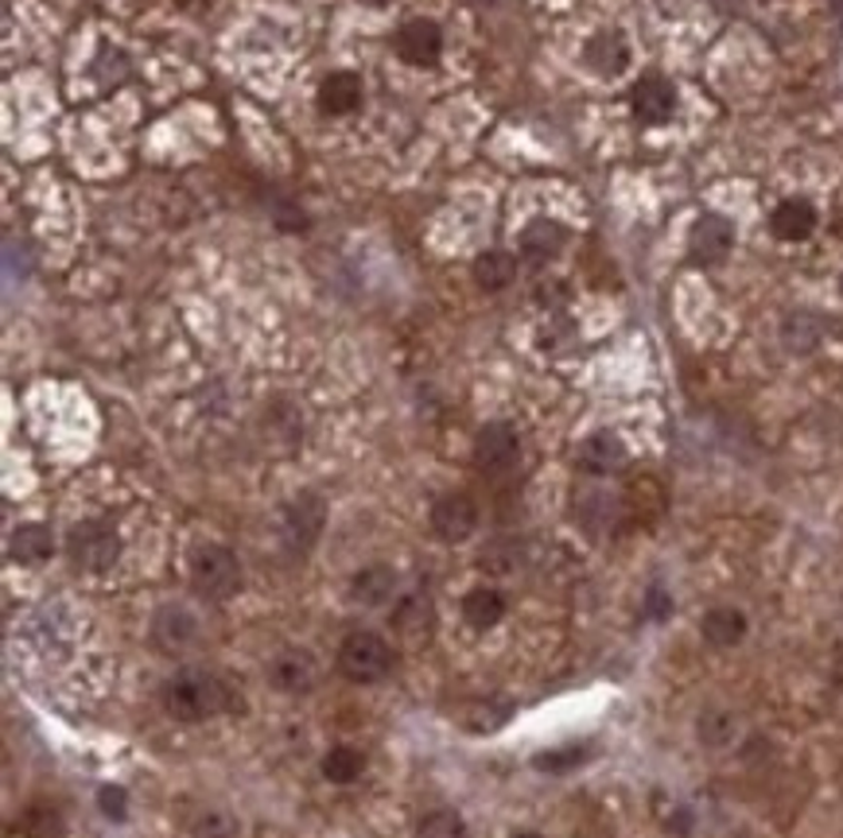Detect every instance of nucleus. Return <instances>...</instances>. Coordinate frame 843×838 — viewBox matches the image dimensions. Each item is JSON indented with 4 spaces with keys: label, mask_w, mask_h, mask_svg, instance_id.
Segmentation results:
<instances>
[{
    "label": "nucleus",
    "mask_w": 843,
    "mask_h": 838,
    "mask_svg": "<svg viewBox=\"0 0 843 838\" xmlns=\"http://www.w3.org/2000/svg\"><path fill=\"white\" fill-rule=\"evenodd\" d=\"M583 761H587V746H561V749L540 754L533 765H537L540 772H567V769H575V765H583Z\"/></svg>",
    "instance_id": "30"
},
{
    "label": "nucleus",
    "mask_w": 843,
    "mask_h": 838,
    "mask_svg": "<svg viewBox=\"0 0 843 838\" xmlns=\"http://www.w3.org/2000/svg\"><path fill=\"white\" fill-rule=\"evenodd\" d=\"M668 613H673V598H668L661 587H653V590H649V598H645V618L665 621Z\"/></svg>",
    "instance_id": "33"
},
{
    "label": "nucleus",
    "mask_w": 843,
    "mask_h": 838,
    "mask_svg": "<svg viewBox=\"0 0 843 838\" xmlns=\"http://www.w3.org/2000/svg\"><path fill=\"white\" fill-rule=\"evenodd\" d=\"M397 587H400L397 571L385 563H374V567H361V571L350 579V598L358 606H366V610H377V606L393 602Z\"/></svg>",
    "instance_id": "14"
},
{
    "label": "nucleus",
    "mask_w": 843,
    "mask_h": 838,
    "mask_svg": "<svg viewBox=\"0 0 843 838\" xmlns=\"http://www.w3.org/2000/svg\"><path fill=\"white\" fill-rule=\"evenodd\" d=\"M522 458V439L509 423H486L475 439V462L486 473H506Z\"/></svg>",
    "instance_id": "7"
},
{
    "label": "nucleus",
    "mask_w": 843,
    "mask_h": 838,
    "mask_svg": "<svg viewBox=\"0 0 843 838\" xmlns=\"http://www.w3.org/2000/svg\"><path fill=\"white\" fill-rule=\"evenodd\" d=\"M393 668V648L385 637L369 629L346 632L343 645H338V671H343L350 684H377L385 679Z\"/></svg>",
    "instance_id": "2"
},
{
    "label": "nucleus",
    "mask_w": 843,
    "mask_h": 838,
    "mask_svg": "<svg viewBox=\"0 0 843 838\" xmlns=\"http://www.w3.org/2000/svg\"><path fill=\"white\" fill-rule=\"evenodd\" d=\"M463 618H467V626L478 629V632L494 629L502 618H506V598H502L498 590H490V587L470 590V595L463 598Z\"/></svg>",
    "instance_id": "21"
},
{
    "label": "nucleus",
    "mask_w": 843,
    "mask_h": 838,
    "mask_svg": "<svg viewBox=\"0 0 843 838\" xmlns=\"http://www.w3.org/2000/svg\"><path fill=\"white\" fill-rule=\"evenodd\" d=\"M517 276V260L509 257V252L494 249V252H483V257L475 260V283L483 291H502L509 288Z\"/></svg>",
    "instance_id": "23"
},
{
    "label": "nucleus",
    "mask_w": 843,
    "mask_h": 838,
    "mask_svg": "<svg viewBox=\"0 0 843 838\" xmlns=\"http://www.w3.org/2000/svg\"><path fill=\"white\" fill-rule=\"evenodd\" d=\"M634 113L645 124H665L676 113V90L661 74H645L634 86Z\"/></svg>",
    "instance_id": "12"
},
{
    "label": "nucleus",
    "mask_w": 843,
    "mask_h": 838,
    "mask_svg": "<svg viewBox=\"0 0 843 838\" xmlns=\"http://www.w3.org/2000/svg\"><path fill=\"white\" fill-rule=\"evenodd\" d=\"M98 808L106 819H113V824H125V816H129V792H125L121 785H106L98 788Z\"/></svg>",
    "instance_id": "32"
},
{
    "label": "nucleus",
    "mask_w": 843,
    "mask_h": 838,
    "mask_svg": "<svg viewBox=\"0 0 843 838\" xmlns=\"http://www.w3.org/2000/svg\"><path fill=\"white\" fill-rule=\"evenodd\" d=\"M272 218H277L284 229H304V213L291 207V202H284L280 210H272Z\"/></svg>",
    "instance_id": "34"
},
{
    "label": "nucleus",
    "mask_w": 843,
    "mask_h": 838,
    "mask_svg": "<svg viewBox=\"0 0 843 838\" xmlns=\"http://www.w3.org/2000/svg\"><path fill=\"white\" fill-rule=\"evenodd\" d=\"M579 466L595 478H606V473H618L626 466V447L614 431H595L587 442L579 447Z\"/></svg>",
    "instance_id": "15"
},
{
    "label": "nucleus",
    "mask_w": 843,
    "mask_h": 838,
    "mask_svg": "<svg viewBox=\"0 0 843 838\" xmlns=\"http://www.w3.org/2000/svg\"><path fill=\"white\" fill-rule=\"evenodd\" d=\"M432 602L428 598H420V595H408L405 602L397 606V613H393V626H397V632L400 637H408V640H424L432 632Z\"/></svg>",
    "instance_id": "24"
},
{
    "label": "nucleus",
    "mask_w": 843,
    "mask_h": 838,
    "mask_svg": "<svg viewBox=\"0 0 843 838\" xmlns=\"http://www.w3.org/2000/svg\"><path fill=\"white\" fill-rule=\"evenodd\" d=\"M361 106V78L350 74V70H335V74L323 78L319 86V109L330 117H346Z\"/></svg>",
    "instance_id": "16"
},
{
    "label": "nucleus",
    "mask_w": 843,
    "mask_h": 838,
    "mask_svg": "<svg viewBox=\"0 0 843 838\" xmlns=\"http://www.w3.org/2000/svg\"><path fill=\"white\" fill-rule=\"evenodd\" d=\"M23 835L28 838H62V819L54 808H47V804H36V808L23 811Z\"/></svg>",
    "instance_id": "27"
},
{
    "label": "nucleus",
    "mask_w": 843,
    "mask_h": 838,
    "mask_svg": "<svg viewBox=\"0 0 843 838\" xmlns=\"http://www.w3.org/2000/svg\"><path fill=\"white\" fill-rule=\"evenodd\" d=\"M93 74H98L101 86H117L121 78H129V59L117 47H101L98 62H93Z\"/></svg>",
    "instance_id": "29"
},
{
    "label": "nucleus",
    "mask_w": 843,
    "mask_h": 838,
    "mask_svg": "<svg viewBox=\"0 0 843 838\" xmlns=\"http://www.w3.org/2000/svg\"><path fill=\"white\" fill-rule=\"evenodd\" d=\"M561 249H564V229L556 226V221L537 218V221H529V226H525L522 252L533 260V265H545V260H553Z\"/></svg>",
    "instance_id": "20"
},
{
    "label": "nucleus",
    "mask_w": 843,
    "mask_h": 838,
    "mask_svg": "<svg viewBox=\"0 0 843 838\" xmlns=\"http://www.w3.org/2000/svg\"><path fill=\"white\" fill-rule=\"evenodd\" d=\"M160 702L176 722H207V718H218L226 707H230V687L215 676V671L202 668H184L163 684Z\"/></svg>",
    "instance_id": "1"
},
{
    "label": "nucleus",
    "mask_w": 843,
    "mask_h": 838,
    "mask_svg": "<svg viewBox=\"0 0 843 838\" xmlns=\"http://www.w3.org/2000/svg\"><path fill=\"white\" fill-rule=\"evenodd\" d=\"M361 4H369V8H385L389 0H361Z\"/></svg>",
    "instance_id": "35"
},
{
    "label": "nucleus",
    "mask_w": 843,
    "mask_h": 838,
    "mask_svg": "<svg viewBox=\"0 0 843 838\" xmlns=\"http://www.w3.org/2000/svg\"><path fill=\"white\" fill-rule=\"evenodd\" d=\"M770 229H774L777 241H805L816 229V210L805 199H785L770 213Z\"/></svg>",
    "instance_id": "18"
},
{
    "label": "nucleus",
    "mask_w": 843,
    "mask_h": 838,
    "mask_svg": "<svg viewBox=\"0 0 843 838\" xmlns=\"http://www.w3.org/2000/svg\"><path fill=\"white\" fill-rule=\"evenodd\" d=\"M475 528H478V505L467 493H444L432 505V532L444 543L470 540Z\"/></svg>",
    "instance_id": "6"
},
{
    "label": "nucleus",
    "mask_w": 843,
    "mask_h": 838,
    "mask_svg": "<svg viewBox=\"0 0 843 838\" xmlns=\"http://www.w3.org/2000/svg\"><path fill=\"white\" fill-rule=\"evenodd\" d=\"M420 838H467V824H463L459 811L439 808L420 824Z\"/></svg>",
    "instance_id": "28"
},
{
    "label": "nucleus",
    "mask_w": 843,
    "mask_h": 838,
    "mask_svg": "<svg viewBox=\"0 0 843 838\" xmlns=\"http://www.w3.org/2000/svg\"><path fill=\"white\" fill-rule=\"evenodd\" d=\"M816 342H821V319L809 311L790 315V322H785V346L793 353H809L816 350Z\"/></svg>",
    "instance_id": "26"
},
{
    "label": "nucleus",
    "mask_w": 843,
    "mask_h": 838,
    "mask_svg": "<svg viewBox=\"0 0 843 838\" xmlns=\"http://www.w3.org/2000/svg\"><path fill=\"white\" fill-rule=\"evenodd\" d=\"M323 525H327V505H323L319 493H299L284 505L280 512V536L291 551H311L315 540H319Z\"/></svg>",
    "instance_id": "5"
},
{
    "label": "nucleus",
    "mask_w": 843,
    "mask_h": 838,
    "mask_svg": "<svg viewBox=\"0 0 843 838\" xmlns=\"http://www.w3.org/2000/svg\"><path fill=\"white\" fill-rule=\"evenodd\" d=\"M191 587L210 602H226L241 590V563L230 548L222 543H207L195 551L191 559Z\"/></svg>",
    "instance_id": "3"
},
{
    "label": "nucleus",
    "mask_w": 843,
    "mask_h": 838,
    "mask_svg": "<svg viewBox=\"0 0 843 838\" xmlns=\"http://www.w3.org/2000/svg\"><path fill=\"white\" fill-rule=\"evenodd\" d=\"M514 838H545V835H537V831H522V835H514Z\"/></svg>",
    "instance_id": "36"
},
{
    "label": "nucleus",
    "mask_w": 843,
    "mask_h": 838,
    "mask_svg": "<svg viewBox=\"0 0 843 838\" xmlns=\"http://www.w3.org/2000/svg\"><path fill=\"white\" fill-rule=\"evenodd\" d=\"M195 838H241V827L226 811H207L199 819V827H195Z\"/></svg>",
    "instance_id": "31"
},
{
    "label": "nucleus",
    "mask_w": 843,
    "mask_h": 838,
    "mask_svg": "<svg viewBox=\"0 0 843 838\" xmlns=\"http://www.w3.org/2000/svg\"><path fill=\"white\" fill-rule=\"evenodd\" d=\"M738 715H731V710H704L696 722V738L704 741L707 749H731L738 741Z\"/></svg>",
    "instance_id": "22"
},
{
    "label": "nucleus",
    "mask_w": 843,
    "mask_h": 838,
    "mask_svg": "<svg viewBox=\"0 0 843 838\" xmlns=\"http://www.w3.org/2000/svg\"><path fill=\"white\" fill-rule=\"evenodd\" d=\"M840 291H843V276H840Z\"/></svg>",
    "instance_id": "37"
},
{
    "label": "nucleus",
    "mask_w": 843,
    "mask_h": 838,
    "mask_svg": "<svg viewBox=\"0 0 843 838\" xmlns=\"http://www.w3.org/2000/svg\"><path fill=\"white\" fill-rule=\"evenodd\" d=\"M583 62L598 78H618L629 67V47L622 39V31H598V36H591L587 47H583Z\"/></svg>",
    "instance_id": "13"
},
{
    "label": "nucleus",
    "mask_w": 843,
    "mask_h": 838,
    "mask_svg": "<svg viewBox=\"0 0 843 838\" xmlns=\"http://www.w3.org/2000/svg\"><path fill=\"white\" fill-rule=\"evenodd\" d=\"M731 245H735V229H731V221L720 218V213H704V218L692 226L688 249H692V260H700V265H720L731 252Z\"/></svg>",
    "instance_id": "10"
},
{
    "label": "nucleus",
    "mask_w": 843,
    "mask_h": 838,
    "mask_svg": "<svg viewBox=\"0 0 843 838\" xmlns=\"http://www.w3.org/2000/svg\"><path fill=\"white\" fill-rule=\"evenodd\" d=\"M700 632H704L707 645L735 648L738 640L746 637V613L735 610V606H715V610L704 613V621H700Z\"/></svg>",
    "instance_id": "19"
},
{
    "label": "nucleus",
    "mask_w": 843,
    "mask_h": 838,
    "mask_svg": "<svg viewBox=\"0 0 843 838\" xmlns=\"http://www.w3.org/2000/svg\"><path fill=\"white\" fill-rule=\"evenodd\" d=\"M67 551L78 571L101 575L121 559V536H117V528L106 525V520H82V525L70 528Z\"/></svg>",
    "instance_id": "4"
},
{
    "label": "nucleus",
    "mask_w": 843,
    "mask_h": 838,
    "mask_svg": "<svg viewBox=\"0 0 843 838\" xmlns=\"http://www.w3.org/2000/svg\"><path fill=\"white\" fill-rule=\"evenodd\" d=\"M51 551H54V536L47 525H20L8 536V556L23 567L43 563V559H51Z\"/></svg>",
    "instance_id": "17"
},
{
    "label": "nucleus",
    "mask_w": 843,
    "mask_h": 838,
    "mask_svg": "<svg viewBox=\"0 0 843 838\" xmlns=\"http://www.w3.org/2000/svg\"><path fill=\"white\" fill-rule=\"evenodd\" d=\"M315 679H319V664H315V656L304 652V648H284L280 656H272L269 684L277 687L280 695H304V691H311Z\"/></svg>",
    "instance_id": "9"
},
{
    "label": "nucleus",
    "mask_w": 843,
    "mask_h": 838,
    "mask_svg": "<svg viewBox=\"0 0 843 838\" xmlns=\"http://www.w3.org/2000/svg\"><path fill=\"white\" fill-rule=\"evenodd\" d=\"M361 772H366V754L354 746H335L323 757V777H327L330 785H354Z\"/></svg>",
    "instance_id": "25"
},
{
    "label": "nucleus",
    "mask_w": 843,
    "mask_h": 838,
    "mask_svg": "<svg viewBox=\"0 0 843 838\" xmlns=\"http://www.w3.org/2000/svg\"><path fill=\"white\" fill-rule=\"evenodd\" d=\"M439 47H444V36H439L436 20H408L400 23L397 31V54L408 62V67H432L439 59Z\"/></svg>",
    "instance_id": "11"
},
{
    "label": "nucleus",
    "mask_w": 843,
    "mask_h": 838,
    "mask_svg": "<svg viewBox=\"0 0 843 838\" xmlns=\"http://www.w3.org/2000/svg\"><path fill=\"white\" fill-rule=\"evenodd\" d=\"M152 640L171 656L187 652V648L199 640V618H195V613L187 610V606H179V602L160 606L156 618H152Z\"/></svg>",
    "instance_id": "8"
}]
</instances>
